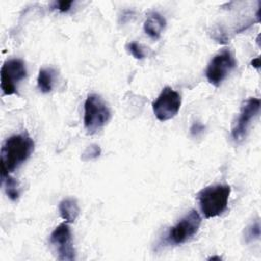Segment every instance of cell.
I'll use <instances>...</instances> for the list:
<instances>
[{
    "mask_svg": "<svg viewBox=\"0 0 261 261\" xmlns=\"http://www.w3.org/2000/svg\"><path fill=\"white\" fill-rule=\"evenodd\" d=\"M34 140L27 134H15L8 137L1 146L0 163H1V176L10 174L34 152Z\"/></svg>",
    "mask_w": 261,
    "mask_h": 261,
    "instance_id": "1",
    "label": "cell"
},
{
    "mask_svg": "<svg viewBox=\"0 0 261 261\" xmlns=\"http://www.w3.org/2000/svg\"><path fill=\"white\" fill-rule=\"evenodd\" d=\"M228 185L216 184L202 189L198 195L200 210L205 218H213L222 214L227 208L230 195Z\"/></svg>",
    "mask_w": 261,
    "mask_h": 261,
    "instance_id": "2",
    "label": "cell"
},
{
    "mask_svg": "<svg viewBox=\"0 0 261 261\" xmlns=\"http://www.w3.org/2000/svg\"><path fill=\"white\" fill-rule=\"evenodd\" d=\"M111 112L106 102L97 94H90L84 104V126L89 135L102 129L109 121Z\"/></svg>",
    "mask_w": 261,
    "mask_h": 261,
    "instance_id": "3",
    "label": "cell"
},
{
    "mask_svg": "<svg viewBox=\"0 0 261 261\" xmlns=\"http://www.w3.org/2000/svg\"><path fill=\"white\" fill-rule=\"evenodd\" d=\"M202 218L197 210H190L173 226H171L165 237L168 245H182L192 240L199 231Z\"/></svg>",
    "mask_w": 261,
    "mask_h": 261,
    "instance_id": "4",
    "label": "cell"
},
{
    "mask_svg": "<svg viewBox=\"0 0 261 261\" xmlns=\"http://www.w3.org/2000/svg\"><path fill=\"white\" fill-rule=\"evenodd\" d=\"M236 66L237 61L232 52L224 48L215 54L208 63L205 69L206 79L211 85L218 87Z\"/></svg>",
    "mask_w": 261,
    "mask_h": 261,
    "instance_id": "5",
    "label": "cell"
},
{
    "mask_svg": "<svg viewBox=\"0 0 261 261\" xmlns=\"http://www.w3.org/2000/svg\"><path fill=\"white\" fill-rule=\"evenodd\" d=\"M27 76L24 62L19 58L6 60L0 71V87L4 95L17 94L18 84Z\"/></svg>",
    "mask_w": 261,
    "mask_h": 261,
    "instance_id": "6",
    "label": "cell"
},
{
    "mask_svg": "<svg viewBox=\"0 0 261 261\" xmlns=\"http://www.w3.org/2000/svg\"><path fill=\"white\" fill-rule=\"evenodd\" d=\"M49 243L53 247L58 260L73 261L75 259L72 234L67 222H62L54 228L49 237Z\"/></svg>",
    "mask_w": 261,
    "mask_h": 261,
    "instance_id": "7",
    "label": "cell"
},
{
    "mask_svg": "<svg viewBox=\"0 0 261 261\" xmlns=\"http://www.w3.org/2000/svg\"><path fill=\"white\" fill-rule=\"evenodd\" d=\"M180 105V95L172 88L165 87L152 103V109L158 120L166 121L173 118L178 113Z\"/></svg>",
    "mask_w": 261,
    "mask_h": 261,
    "instance_id": "8",
    "label": "cell"
},
{
    "mask_svg": "<svg viewBox=\"0 0 261 261\" xmlns=\"http://www.w3.org/2000/svg\"><path fill=\"white\" fill-rule=\"evenodd\" d=\"M260 111V99L258 98H249L241 107L239 116L233 123L230 132L231 139L236 143L244 141L246 138L249 127L252 120L259 114Z\"/></svg>",
    "mask_w": 261,
    "mask_h": 261,
    "instance_id": "9",
    "label": "cell"
},
{
    "mask_svg": "<svg viewBox=\"0 0 261 261\" xmlns=\"http://www.w3.org/2000/svg\"><path fill=\"white\" fill-rule=\"evenodd\" d=\"M165 27H166L165 18L159 12H156V11L150 12L147 15V18L144 22L145 33L153 39H159Z\"/></svg>",
    "mask_w": 261,
    "mask_h": 261,
    "instance_id": "10",
    "label": "cell"
},
{
    "mask_svg": "<svg viewBox=\"0 0 261 261\" xmlns=\"http://www.w3.org/2000/svg\"><path fill=\"white\" fill-rule=\"evenodd\" d=\"M58 210L61 217L67 223L74 222L80 214V207L74 198L63 199L58 205Z\"/></svg>",
    "mask_w": 261,
    "mask_h": 261,
    "instance_id": "11",
    "label": "cell"
},
{
    "mask_svg": "<svg viewBox=\"0 0 261 261\" xmlns=\"http://www.w3.org/2000/svg\"><path fill=\"white\" fill-rule=\"evenodd\" d=\"M55 73L56 72L52 67H43L39 70L37 86L42 93L46 94L52 91Z\"/></svg>",
    "mask_w": 261,
    "mask_h": 261,
    "instance_id": "12",
    "label": "cell"
},
{
    "mask_svg": "<svg viewBox=\"0 0 261 261\" xmlns=\"http://www.w3.org/2000/svg\"><path fill=\"white\" fill-rule=\"evenodd\" d=\"M1 177H2V184L4 187V191L7 195V197L11 201H16L19 197L17 181L10 174H6Z\"/></svg>",
    "mask_w": 261,
    "mask_h": 261,
    "instance_id": "13",
    "label": "cell"
},
{
    "mask_svg": "<svg viewBox=\"0 0 261 261\" xmlns=\"http://www.w3.org/2000/svg\"><path fill=\"white\" fill-rule=\"evenodd\" d=\"M101 155V148L99 145L97 144H91L90 146H88L84 152L82 153L81 159L84 162H88L91 160H94L96 158H98Z\"/></svg>",
    "mask_w": 261,
    "mask_h": 261,
    "instance_id": "14",
    "label": "cell"
},
{
    "mask_svg": "<svg viewBox=\"0 0 261 261\" xmlns=\"http://www.w3.org/2000/svg\"><path fill=\"white\" fill-rule=\"evenodd\" d=\"M259 238H260V223L257 220L251 223L249 226H247L245 230V239L247 243H250L255 240H258Z\"/></svg>",
    "mask_w": 261,
    "mask_h": 261,
    "instance_id": "15",
    "label": "cell"
},
{
    "mask_svg": "<svg viewBox=\"0 0 261 261\" xmlns=\"http://www.w3.org/2000/svg\"><path fill=\"white\" fill-rule=\"evenodd\" d=\"M126 50L136 59H143L145 57V51L143 47L137 42H129L126 44Z\"/></svg>",
    "mask_w": 261,
    "mask_h": 261,
    "instance_id": "16",
    "label": "cell"
},
{
    "mask_svg": "<svg viewBox=\"0 0 261 261\" xmlns=\"http://www.w3.org/2000/svg\"><path fill=\"white\" fill-rule=\"evenodd\" d=\"M72 5V1H67V0H61V1H56L54 2L53 8L58 9L61 12L68 11Z\"/></svg>",
    "mask_w": 261,
    "mask_h": 261,
    "instance_id": "17",
    "label": "cell"
},
{
    "mask_svg": "<svg viewBox=\"0 0 261 261\" xmlns=\"http://www.w3.org/2000/svg\"><path fill=\"white\" fill-rule=\"evenodd\" d=\"M203 130H204V125L201 124V123H199V122H195V123L192 125V127H191V134H192L193 136H197V135H199L200 133H202Z\"/></svg>",
    "mask_w": 261,
    "mask_h": 261,
    "instance_id": "18",
    "label": "cell"
},
{
    "mask_svg": "<svg viewBox=\"0 0 261 261\" xmlns=\"http://www.w3.org/2000/svg\"><path fill=\"white\" fill-rule=\"evenodd\" d=\"M259 60H260V59H259V57H257V58L253 59V60H252V62H251V63H252V65H253L254 67H256L257 69L259 68V65H260V64H259Z\"/></svg>",
    "mask_w": 261,
    "mask_h": 261,
    "instance_id": "19",
    "label": "cell"
},
{
    "mask_svg": "<svg viewBox=\"0 0 261 261\" xmlns=\"http://www.w3.org/2000/svg\"><path fill=\"white\" fill-rule=\"evenodd\" d=\"M208 260H221V258L218 256H212V257L208 258Z\"/></svg>",
    "mask_w": 261,
    "mask_h": 261,
    "instance_id": "20",
    "label": "cell"
}]
</instances>
